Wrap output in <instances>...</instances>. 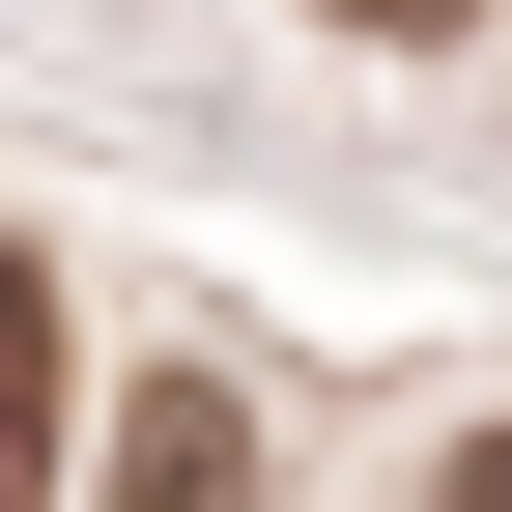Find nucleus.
<instances>
[{"label":"nucleus","mask_w":512,"mask_h":512,"mask_svg":"<svg viewBox=\"0 0 512 512\" xmlns=\"http://www.w3.org/2000/svg\"><path fill=\"white\" fill-rule=\"evenodd\" d=\"M114 484H143V512H228L256 427H228V399H114Z\"/></svg>","instance_id":"1"},{"label":"nucleus","mask_w":512,"mask_h":512,"mask_svg":"<svg viewBox=\"0 0 512 512\" xmlns=\"http://www.w3.org/2000/svg\"><path fill=\"white\" fill-rule=\"evenodd\" d=\"M29 456H57V285L0 256V484H29Z\"/></svg>","instance_id":"2"},{"label":"nucleus","mask_w":512,"mask_h":512,"mask_svg":"<svg viewBox=\"0 0 512 512\" xmlns=\"http://www.w3.org/2000/svg\"><path fill=\"white\" fill-rule=\"evenodd\" d=\"M342 29H484V0H342Z\"/></svg>","instance_id":"3"}]
</instances>
